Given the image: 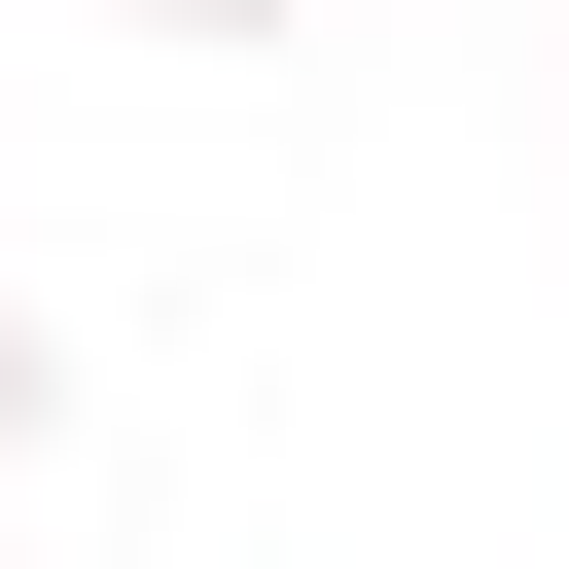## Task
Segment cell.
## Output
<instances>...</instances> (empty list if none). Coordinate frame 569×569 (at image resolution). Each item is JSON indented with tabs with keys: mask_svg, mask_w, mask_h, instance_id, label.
Wrapping results in <instances>:
<instances>
[{
	"mask_svg": "<svg viewBox=\"0 0 569 569\" xmlns=\"http://www.w3.org/2000/svg\"><path fill=\"white\" fill-rule=\"evenodd\" d=\"M142 36H284V0H142Z\"/></svg>",
	"mask_w": 569,
	"mask_h": 569,
	"instance_id": "cell-2",
	"label": "cell"
},
{
	"mask_svg": "<svg viewBox=\"0 0 569 569\" xmlns=\"http://www.w3.org/2000/svg\"><path fill=\"white\" fill-rule=\"evenodd\" d=\"M0 462H36V284H0Z\"/></svg>",
	"mask_w": 569,
	"mask_h": 569,
	"instance_id": "cell-1",
	"label": "cell"
}]
</instances>
